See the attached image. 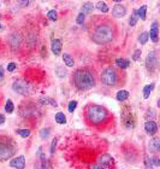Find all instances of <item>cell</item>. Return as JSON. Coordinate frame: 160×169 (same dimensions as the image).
Segmentation results:
<instances>
[{
	"label": "cell",
	"mask_w": 160,
	"mask_h": 169,
	"mask_svg": "<svg viewBox=\"0 0 160 169\" xmlns=\"http://www.w3.org/2000/svg\"><path fill=\"white\" fill-rule=\"evenodd\" d=\"M91 39L95 44H99V45H104V44H107V42L112 41V39H113L112 25H110L107 23L99 24L94 29V32H93Z\"/></svg>",
	"instance_id": "1"
},
{
	"label": "cell",
	"mask_w": 160,
	"mask_h": 169,
	"mask_svg": "<svg viewBox=\"0 0 160 169\" xmlns=\"http://www.w3.org/2000/svg\"><path fill=\"white\" fill-rule=\"evenodd\" d=\"M74 82L79 89H89L95 85V79L88 69H78L74 74Z\"/></svg>",
	"instance_id": "2"
},
{
	"label": "cell",
	"mask_w": 160,
	"mask_h": 169,
	"mask_svg": "<svg viewBox=\"0 0 160 169\" xmlns=\"http://www.w3.org/2000/svg\"><path fill=\"white\" fill-rule=\"evenodd\" d=\"M109 112L101 105H90L87 109V120L93 124H101L107 120Z\"/></svg>",
	"instance_id": "3"
},
{
	"label": "cell",
	"mask_w": 160,
	"mask_h": 169,
	"mask_svg": "<svg viewBox=\"0 0 160 169\" xmlns=\"http://www.w3.org/2000/svg\"><path fill=\"white\" fill-rule=\"evenodd\" d=\"M117 80H118V76H117V73L113 68H106L102 70V74H101V81L105 86H114L117 83Z\"/></svg>",
	"instance_id": "4"
},
{
	"label": "cell",
	"mask_w": 160,
	"mask_h": 169,
	"mask_svg": "<svg viewBox=\"0 0 160 169\" xmlns=\"http://www.w3.org/2000/svg\"><path fill=\"white\" fill-rule=\"evenodd\" d=\"M12 89L17 92L18 94H28L29 93V85L25 81L17 80L12 83Z\"/></svg>",
	"instance_id": "5"
},
{
	"label": "cell",
	"mask_w": 160,
	"mask_h": 169,
	"mask_svg": "<svg viewBox=\"0 0 160 169\" xmlns=\"http://www.w3.org/2000/svg\"><path fill=\"white\" fill-rule=\"evenodd\" d=\"M13 147L5 142H0V161H5L12 157Z\"/></svg>",
	"instance_id": "6"
},
{
	"label": "cell",
	"mask_w": 160,
	"mask_h": 169,
	"mask_svg": "<svg viewBox=\"0 0 160 169\" xmlns=\"http://www.w3.org/2000/svg\"><path fill=\"white\" fill-rule=\"evenodd\" d=\"M146 67L149 71H153L156 67H158V58H156V53L154 51L149 52L147 58H146Z\"/></svg>",
	"instance_id": "7"
},
{
	"label": "cell",
	"mask_w": 160,
	"mask_h": 169,
	"mask_svg": "<svg viewBox=\"0 0 160 169\" xmlns=\"http://www.w3.org/2000/svg\"><path fill=\"white\" fill-rule=\"evenodd\" d=\"M10 165L16 168V169H23L25 167V157L24 156H18V157L13 158L10 161Z\"/></svg>",
	"instance_id": "8"
},
{
	"label": "cell",
	"mask_w": 160,
	"mask_h": 169,
	"mask_svg": "<svg viewBox=\"0 0 160 169\" xmlns=\"http://www.w3.org/2000/svg\"><path fill=\"white\" fill-rule=\"evenodd\" d=\"M126 14V9L122 5V4H117L113 10H112V16L116 17V18H121V17H124Z\"/></svg>",
	"instance_id": "9"
},
{
	"label": "cell",
	"mask_w": 160,
	"mask_h": 169,
	"mask_svg": "<svg viewBox=\"0 0 160 169\" xmlns=\"http://www.w3.org/2000/svg\"><path fill=\"white\" fill-rule=\"evenodd\" d=\"M144 129L149 135H154L158 132V126L154 121H147L144 123Z\"/></svg>",
	"instance_id": "10"
},
{
	"label": "cell",
	"mask_w": 160,
	"mask_h": 169,
	"mask_svg": "<svg viewBox=\"0 0 160 169\" xmlns=\"http://www.w3.org/2000/svg\"><path fill=\"white\" fill-rule=\"evenodd\" d=\"M61 41L59 40V39H53L52 40V52L54 53L56 56H59L61 53Z\"/></svg>",
	"instance_id": "11"
},
{
	"label": "cell",
	"mask_w": 160,
	"mask_h": 169,
	"mask_svg": "<svg viewBox=\"0 0 160 169\" xmlns=\"http://www.w3.org/2000/svg\"><path fill=\"white\" fill-rule=\"evenodd\" d=\"M148 147H149V151H151L152 153L159 152V150H160V139H159V138L152 139L151 142H149V145H148Z\"/></svg>",
	"instance_id": "12"
},
{
	"label": "cell",
	"mask_w": 160,
	"mask_h": 169,
	"mask_svg": "<svg viewBox=\"0 0 160 169\" xmlns=\"http://www.w3.org/2000/svg\"><path fill=\"white\" fill-rule=\"evenodd\" d=\"M19 44H21V36L18 34H16V33H13L11 35V37H10V45H11V47L15 50V48H17L19 46Z\"/></svg>",
	"instance_id": "13"
},
{
	"label": "cell",
	"mask_w": 160,
	"mask_h": 169,
	"mask_svg": "<svg viewBox=\"0 0 160 169\" xmlns=\"http://www.w3.org/2000/svg\"><path fill=\"white\" fill-rule=\"evenodd\" d=\"M151 39L154 41V42H158V22L154 21L153 24H152V27H151Z\"/></svg>",
	"instance_id": "14"
},
{
	"label": "cell",
	"mask_w": 160,
	"mask_h": 169,
	"mask_svg": "<svg viewBox=\"0 0 160 169\" xmlns=\"http://www.w3.org/2000/svg\"><path fill=\"white\" fill-rule=\"evenodd\" d=\"M99 163L111 167V164L113 163V158L111 157L110 155H102V156H100V157H99Z\"/></svg>",
	"instance_id": "15"
},
{
	"label": "cell",
	"mask_w": 160,
	"mask_h": 169,
	"mask_svg": "<svg viewBox=\"0 0 160 169\" xmlns=\"http://www.w3.org/2000/svg\"><path fill=\"white\" fill-rule=\"evenodd\" d=\"M93 10H94V5L91 3H83V6H82V14L83 15H88V14H91Z\"/></svg>",
	"instance_id": "16"
},
{
	"label": "cell",
	"mask_w": 160,
	"mask_h": 169,
	"mask_svg": "<svg viewBox=\"0 0 160 169\" xmlns=\"http://www.w3.org/2000/svg\"><path fill=\"white\" fill-rule=\"evenodd\" d=\"M116 63H117V65L121 68V69H126L130 65V62L128 59H124V58H118L116 60Z\"/></svg>",
	"instance_id": "17"
},
{
	"label": "cell",
	"mask_w": 160,
	"mask_h": 169,
	"mask_svg": "<svg viewBox=\"0 0 160 169\" xmlns=\"http://www.w3.org/2000/svg\"><path fill=\"white\" fill-rule=\"evenodd\" d=\"M128 98H129V92H128V91H125V89L119 91V92L117 93V99H118L119 101H124V100H126Z\"/></svg>",
	"instance_id": "18"
},
{
	"label": "cell",
	"mask_w": 160,
	"mask_h": 169,
	"mask_svg": "<svg viewBox=\"0 0 160 169\" xmlns=\"http://www.w3.org/2000/svg\"><path fill=\"white\" fill-rule=\"evenodd\" d=\"M63 60H64V63H65L68 67H74V64H75L74 58H72L70 55H68V53H64V56H63Z\"/></svg>",
	"instance_id": "19"
},
{
	"label": "cell",
	"mask_w": 160,
	"mask_h": 169,
	"mask_svg": "<svg viewBox=\"0 0 160 169\" xmlns=\"http://www.w3.org/2000/svg\"><path fill=\"white\" fill-rule=\"evenodd\" d=\"M153 88H154V85H153V83H152V85H147V86L143 87V98H144V99H147V98L149 97V94H151V92L153 91Z\"/></svg>",
	"instance_id": "20"
},
{
	"label": "cell",
	"mask_w": 160,
	"mask_h": 169,
	"mask_svg": "<svg viewBox=\"0 0 160 169\" xmlns=\"http://www.w3.org/2000/svg\"><path fill=\"white\" fill-rule=\"evenodd\" d=\"M56 121L59 124H65L66 123V116L63 112H58V114H56Z\"/></svg>",
	"instance_id": "21"
},
{
	"label": "cell",
	"mask_w": 160,
	"mask_h": 169,
	"mask_svg": "<svg viewBox=\"0 0 160 169\" xmlns=\"http://www.w3.org/2000/svg\"><path fill=\"white\" fill-rule=\"evenodd\" d=\"M146 11H147V6H146V5L141 6V7L137 10V17L141 18L142 21L146 19Z\"/></svg>",
	"instance_id": "22"
},
{
	"label": "cell",
	"mask_w": 160,
	"mask_h": 169,
	"mask_svg": "<svg viewBox=\"0 0 160 169\" xmlns=\"http://www.w3.org/2000/svg\"><path fill=\"white\" fill-rule=\"evenodd\" d=\"M137 10H134L132 11V15H131V17L129 18V24L131 25V27H134V25L137 23Z\"/></svg>",
	"instance_id": "23"
},
{
	"label": "cell",
	"mask_w": 160,
	"mask_h": 169,
	"mask_svg": "<svg viewBox=\"0 0 160 169\" xmlns=\"http://www.w3.org/2000/svg\"><path fill=\"white\" fill-rule=\"evenodd\" d=\"M96 9L100 10L101 12H104V14L109 12V6H107V4L104 3V1H99V3L96 4Z\"/></svg>",
	"instance_id": "24"
},
{
	"label": "cell",
	"mask_w": 160,
	"mask_h": 169,
	"mask_svg": "<svg viewBox=\"0 0 160 169\" xmlns=\"http://www.w3.org/2000/svg\"><path fill=\"white\" fill-rule=\"evenodd\" d=\"M148 39H149V34H148L147 32H144V33H142V34L139 36V41H140L141 45H144L146 42L148 41Z\"/></svg>",
	"instance_id": "25"
},
{
	"label": "cell",
	"mask_w": 160,
	"mask_h": 169,
	"mask_svg": "<svg viewBox=\"0 0 160 169\" xmlns=\"http://www.w3.org/2000/svg\"><path fill=\"white\" fill-rule=\"evenodd\" d=\"M13 109H15V106H13V103L11 99H7L6 100V104H5V111L7 114H11L13 111Z\"/></svg>",
	"instance_id": "26"
},
{
	"label": "cell",
	"mask_w": 160,
	"mask_h": 169,
	"mask_svg": "<svg viewBox=\"0 0 160 169\" xmlns=\"http://www.w3.org/2000/svg\"><path fill=\"white\" fill-rule=\"evenodd\" d=\"M40 101H41L42 104H47V105L57 106V103H56V100H53V99H51V98H41V99H40Z\"/></svg>",
	"instance_id": "27"
},
{
	"label": "cell",
	"mask_w": 160,
	"mask_h": 169,
	"mask_svg": "<svg viewBox=\"0 0 160 169\" xmlns=\"http://www.w3.org/2000/svg\"><path fill=\"white\" fill-rule=\"evenodd\" d=\"M47 17H48V19H51V21H57V18H58V15H57V11L56 10H51V11H48V14H47Z\"/></svg>",
	"instance_id": "28"
},
{
	"label": "cell",
	"mask_w": 160,
	"mask_h": 169,
	"mask_svg": "<svg viewBox=\"0 0 160 169\" xmlns=\"http://www.w3.org/2000/svg\"><path fill=\"white\" fill-rule=\"evenodd\" d=\"M17 134H19L22 138H28L30 135L29 129H17Z\"/></svg>",
	"instance_id": "29"
},
{
	"label": "cell",
	"mask_w": 160,
	"mask_h": 169,
	"mask_svg": "<svg viewBox=\"0 0 160 169\" xmlns=\"http://www.w3.org/2000/svg\"><path fill=\"white\" fill-rule=\"evenodd\" d=\"M84 18H86V15H83L82 12H79L78 14V16H77V19H76V22H77V24H83V22H84Z\"/></svg>",
	"instance_id": "30"
},
{
	"label": "cell",
	"mask_w": 160,
	"mask_h": 169,
	"mask_svg": "<svg viewBox=\"0 0 160 169\" xmlns=\"http://www.w3.org/2000/svg\"><path fill=\"white\" fill-rule=\"evenodd\" d=\"M76 108H77V101H76V100H71L70 104H69V111H70V112H74Z\"/></svg>",
	"instance_id": "31"
},
{
	"label": "cell",
	"mask_w": 160,
	"mask_h": 169,
	"mask_svg": "<svg viewBox=\"0 0 160 169\" xmlns=\"http://www.w3.org/2000/svg\"><path fill=\"white\" fill-rule=\"evenodd\" d=\"M90 169H110V165H105V164L98 163V164H95V165H93Z\"/></svg>",
	"instance_id": "32"
},
{
	"label": "cell",
	"mask_w": 160,
	"mask_h": 169,
	"mask_svg": "<svg viewBox=\"0 0 160 169\" xmlns=\"http://www.w3.org/2000/svg\"><path fill=\"white\" fill-rule=\"evenodd\" d=\"M48 134H49V129H48V128H45V129H42V131H41V133H40V137L44 139V138H47Z\"/></svg>",
	"instance_id": "33"
},
{
	"label": "cell",
	"mask_w": 160,
	"mask_h": 169,
	"mask_svg": "<svg viewBox=\"0 0 160 169\" xmlns=\"http://www.w3.org/2000/svg\"><path fill=\"white\" fill-rule=\"evenodd\" d=\"M141 53H142V52H141L140 50H137V51L135 52V55L132 56V59H134V60H139V59H140V57H141Z\"/></svg>",
	"instance_id": "34"
},
{
	"label": "cell",
	"mask_w": 160,
	"mask_h": 169,
	"mask_svg": "<svg viewBox=\"0 0 160 169\" xmlns=\"http://www.w3.org/2000/svg\"><path fill=\"white\" fill-rule=\"evenodd\" d=\"M15 69H16V63H10L9 65H7V71H9V73L13 71Z\"/></svg>",
	"instance_id": "35"
},
{
	"label": "cell",
	"mask_w": 160,
	"mask_h": 169,
	"mask_svg": "<svg viewBox=\"0 0 160 169\" xmlns=\"http://www.w3.org/2000/svg\"><path fill=\"white\" fill-rule=\"evenodd\" d=\"M57 140H58V139H54V140H53V142H52V146H51V153H52V155L54 153V150H56V144H57Z\"/></svg>",
	"instance_id": "36"
},
{
	"label": "cell",
	"mask_w": 160,
	"mask_h": 169,
	"mask_svg": "<svg viewBox=\"0 0 160 169\" xmlns=\"http://www.w3.org/2000/svg\"><path fill=\"white\" fill-rule=\"evenodd\" d=\"M152 164H154L155 167H159V165H160V161H159V158H158V157L152 158Z\"/></svg>",
	"instance_id": "37"
},
{
	"label": "cell",
	"mask_w": 160,
	"mask_h": 169,
	"mask_svg": "<svg viewBox=\"0 0 160 169\" xmlns=\"http://www.w3.org/2000/svg\"><path fill=\"white\" fill-rule=\"evenodd\" d=\"M58 71H60V73L58 74V76H59V77H64V76L66 75V71H65V70H63L61 68H58Z\"/></svg>",
	"instance_id": "38"
},
{
	"label": "cell",
	"mask_w": 160,
	"mask_h": 169,
	"mask_svg": "<svg viewBox=\"0 0 160 169\" xmlns=\"http://www.w3.org/2000/svg\"><path fill=\"white\" fill-rule=\"evenodd\" d=\"M3 79H4V68L0 67V82L3 81Z\"/></svg>",
	"instance_id": "39"
},
{
	"label": "cell",
	"mask_w": 160,
	"mask_h": 169,
	"mask_svg": "<svg viewBox=\"0 0 160 169\" xmlns=\"http://www.w3.org/2000/svg\"><path fill=\"white\" fill-rule=\"evenodd\" d=\"M5 122V117H4V115H0V124H3Z\"/></svg>",
	"instance_id": "40"
},
{
	"label": "cell",
	"mask_w": 160,
	"mask_h": 169,
	"mask_svg": "<svg viewBox=\"0 0 160 169\" xmlns=\"http://www.w3.org/2000/svg\"><path fill=\"white\" fill-rule=\"evenodd\" d=\"M0 28H1V24H0Z\"/></svg>",
	"instance_id": "41"
}]
</instances>
